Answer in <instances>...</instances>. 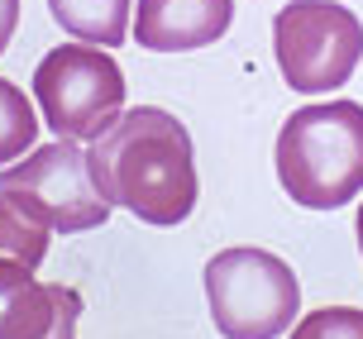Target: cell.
<instances>
[{"label": "cell", "instance_id": "obj_11", "mask_svg": "<svg viewBox=\"0 0 363 339\" xmlns=\"http://www.w3.org/2000/svg\"><path fill=\"white\" fill-rule=\"evenodd\" d=\"M48 253V230L34 225L29 215H19L10 201L0 196V258H10L19 268H34Z\"/></svg>", "mask_w": 363, "mask_h": 339}, {"label": "cell", "instance_id": "obj_10", "mask_svg": "<svg viewBox=\"0 0 363 339\" xmlns=\"http://www.w3.org/2000/svg\"><path fill=\"white\" fill-rule=\"evenodd\" d=\"M38 139V120H34V106L29 96L0 77V167H10L15 158H24Z\"/></svg>", "mask_w": 363, "mask_h": 339}, {"label": "cell", "instance_id": "obj_5", "mask_svg": "<svg viewBox=\"0 0 363 339\" xmlns=\"http://www.w3.org/2000/svg\"><path fill=\"white\" fill-rule=\"evenodd\" d=\"M34 96L57 139H101L125 106V72L91 43H62L38 62Z\"/></svg>", "mask_w": 363, "mask_h": 339}, {"label": "cell", "instance_id": "obj_13", "mask_svg": "<svg viewBox=\"0 0 363 339\" xmlns=\"http://www.w3.org/2000/svg\"><path fill=\"white\" fill-rule=\"evenodd\" d=\"M24 287H29V268H19V263H10V258H0V316L10 311V301H15Z\"/></svg>", "mask_w": 363, "mask_h": 339}, {"label": "cell", "instance_id": "obj_14", "mask_svg": "<svg viewBox=\"0 0 363 339\" xmlns=\"http://www.w3.org/2000/svg\"><path fill=\"white\" fill-rule=\"evenodd\" d=\"M15 24H19V0H0V53L10 48V38H15Z\"/></svg>", "mask_w": 363, "mask_h": 339}, {"label": "cell", "instance_id": "obj_15", "mask_svg": "<svg viewBox=\"0 0 363 339\" xmlns=\"http://www.w3.org/2000/svg\"><path fill=\"white\" fill-rule=\"evenodd\" d=\"M359 239H363V206H359Z\"/></svg>", "mask_w": 363, "mask_h": 339}, {"label": "cell", "instance_id": "obj_3", "mask_svg": "<svg viewBox=\"0 0 363 339\" xmlns=\"http://www.w3.org/2000/svg\"><path fill=\"white\" fill-rule=\"evenodd\" d=\"M272 53L291 91H340L363 57V24L335 0H291L272 15Z\"/></svg>", "mask_w": 363, "mask_h": 339}, {"label": "cell", "instance_id": "obj_4", "mask_svg": "<svg viewBox=\"0 0 363 339\" xmlns=\"http://www.w3.org/2000/svg\"><path fill=\"white\" fill-rule=\"evenodd\" d=\"M0 196L19 215H29L43 230H96L110 220V206L101 201L86 167V148L77 139H57L34 148L24 162L0 167Z\"/></svg>", "mask_w": 363, "mask_h": 339}, {"label": "cell", "instance_id": "obj_7", "mask_svg": "<svg viewBox=\"0 0 363 339\" xmlns=\"http://www.w3.org/2000/svg\"><path fill=\"white\" fill-rule=\"evenodd\" d=\"M235 19V0H139L134 38L148 53H191L216 43Z\"/></svg>", "mask_w": 363, "mask_h": 339}, {"label": "cell", "instance_id": "obj_1", "mask_svg": "<svg viewBox=\"0 0 363 339\" xmlns=\"http://www.w3.org/2000/svg\"><path fill=\"white\" fill-rule=\"evenodd\" d=\"M91 182L110 211L125 206L148 225H182L196 206L191 134L177 115L158 106L125 110L86 153Z\"/></svg>", "mask_w": 363, "mask_h": 339}, {"label": "cell", "instance_id": "obj_9", "mask_svg": "<svg viewBox=\"0 0 363 339\" xmlns=\"http://www.w3.org/2000/svg\"><path fill=\"white\" fill-rule=\"evenodd\" d=\"M48 10L91 48H120L129 38V0H48Z\"/></svg>", "mask_w": 363, "mask_h": 339}, {"label": "cell", "instance_id": "obj_12", "mask_svg": "<svg viewBox=\"0 0 363 339\" xmlns=\"http://www.w3.org/2000/svg\"><path fill=\"white\" fill-rule=\"evenodd\" d=\"M301 339H363V316H354V311H320Z\"/></svg>", "mask_w": 363, "mask_h": 339}, {"label": "cell", "instance_id": "obj_2", "mask_svg": "<svg viewBox=\"0 0 363 339\" xmlns=\"http://www.w3.org/2000/svg\"><path fill=\"white\" fill-rule=\"evenodd\" d=\"M277 182L296 206L335 211L363 191V106H301L277 134Z\"/></svg>", "mask_w": 363, "mask_h": 339}, {"label": "cell", "instance_id": "obj_6", "mask_svg": "<svg viewBox=\"0 0 363 339\" xmlns=\"http://www.w3.org/2000/svg\"><path fill=\"white\" fill-rule=\"evenodd\" d=\"M211 311L225 335L235 339H263L291 316L296 306V277L282 258L258 249H230L211 258L206 268Z\"/></svg>", "mask_w": 363, "mask_h": 339}, {"label": "cell", "instance_id": "obj_8", "mask_svg": "<svg viewBox=\"0 0 363 339\" xmlns=\"http://www.w3.org/2000/svg\"><path fill=\"white\" fill-rule=\"evenodd\" d=\"M82 301L67 287H24L0 316V339H72Z\"/></svg>", "mask_w": 363, "mask_h": 339}]
</instances>
